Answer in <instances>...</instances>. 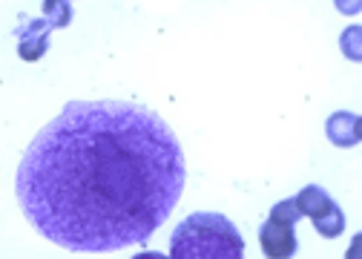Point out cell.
Here are the masks:
<instances>
[{
    "instance_id": "obj_2",
    "label": "cell",
    "mask_w": 362,
    "mask_h": 259,
    "mask_svg": "<svg viewBox=\"0 0 362 259\" xmlns=\"http://www.w3.org/2000/svg\"><path fill=\"white\" fill-rule=\"evenodd\" d=\"M173 259H239L245 239L236 225L221 213H193L185 219L170 242Z\"/></svg>"
},
{
    "instance_id": "obj_9",
    "label": "cell",
    "mask_w": 362,
    "mask_h": 259,
    "mask_svg": "<svg viewBox=\"0 0 362 259\" xmlns=\"http://www.w3.org/2000/svg\"><path fill=\"white\" fill-rule=\"evenodd\" d=\"M270 219L274 222H282V225H296L299 222V207L293 199H282L270 207Z\"/></svg>"
},
{
    "instance_id": "obj_8",
    "label": "cell",
    "mask_w": 362,
    "mask_h": 259,
    "mask_svg": "<svg viewBox=\"0 0 362 259\" xmlns=\"http://www.w3.org/2000/svg\"><path fill=\"white\" fill-rule=\"evenodd\" d=\"M43 15L52 23V29H64L72 23V6L69 0H43Z\"/></svg>"
},
{
    "instance_id": "obj_3",
    "label": "cell",
    "mask_w": 362,
    "mask_h": 259,
    "mask_svg": "<svg viewBox=\"0 0 362 259\" xmlns=\"http://www.w3.org/2000/svg\"><path fill=\"white\" fill-rule=\"evenodd\" d=\"M259 242H262V251L267 256H274V259H288L299 248L293 225H282V222H274V219H267L259 228Z\"/></svg>"
},
{
    "instance_id": "obj_11",
    "label": "cell",
    "mask_w": 362,
    "mask_h": 259,
    "mask_svg": "<svg viewBox=\"0 0 362 259\" xmlns=\"http://www.w3.org/2000/svg\"><path fill=\"white\" fill-rule=\"evenodd\" d=\"M337 9L342 15H356L362 9V4H359V0H337Z\"/></svg>"
},
{
    "instance_id": "obj_10",
    "label": "cell",
    "mask_w": 362,
    "mask_h": 259,
    "mask_svg": "<svg viewBox=\"0 0 362 259\" xmlns=\"http://www.w3.org/2000/svg\"><path fill=\"white\" fill-rule=\"evenodd\" d=\"M356 40H359V29H356V26L351 29V47H348V38L342 35V50H345V55H351L354 61L359 58V47H356Z\"/></svg>"
},
{
    "instance_id": "obj_5",
    "label": "cell",
    "mask_w": 362,
    "mask_h": 259,
    "mask_svg": "<svg viewBox=\"0 0 362 259\" xmlns=\"http://www.w3.org/2000/svg\"><path fill=\"white\" fill-rule=\"evenodd\" d=\"M325 130H328V139L337 147H354L362 139V124H359V118L354 113H334L328 118Z\"/></svg>"
},
{
    "instance_id": "obj_6",
    "label": "cell",
    "mask_w": 362,
    "mask_h": 259,
    "mask_svg": "<svg viewBox=\"0 0 362 259\" xmlns=\"http://www.w3.org/2000/svg\"><path fill=\"white\" fill-rule=\"evenodd\" d=\"M293 202H296V207H299V216H310V219H313V216L322 213L334 199H331L320 185H308Z\"/></svg>"
},
{
    "instance_id": "obj_7",
    "label": "cell",
    "mask_w": 362,
    "mask_h": 259,
    "mask_svg": "<svg viewBox=\"0 0 362 259\" xmlns=\"http://www.w3.org/2000/svg\"><path fill=\"white\" fill-rule=\"evenodd\" d=\"M313 228L320 231L322 236H328V239H337V236L345 231V216H342V210L337 207V202H331L322 213L313 216Z\"/></svg>"
},
{
    "instance_id": "obj_4",
    "label": "cell",
    "mask_w": 362,
    "mask_h": 259,
    "mask_svg": "<svg viewBox=\"0 0 362 259\" xmlns=\"http://www.w3.org/2000/svg\"><path fill=\"white\" fill-rule=\"evenodd\" d=\"M49 32H52V23L49 21H29L26 26H18V55L23 61H40L49 50Z\"/></svg>"
},
{
    "instance_id": "obj_1",
    "label": "cell",
    "mask_w": 362,
    "mask_h": 259,
    "mask_svg": "<svg viewBox=\"0 0 362 259\" xmlns=\"http://www.w3.org/2000/svg\"><path fill=\"white\" fill-rule=\"evenodd\" d=\"M185 182V153L161 115L127 101H72L29 144L15 190L49 242L110 253L147 242Z\"/></svg>"
}]
</instances>
